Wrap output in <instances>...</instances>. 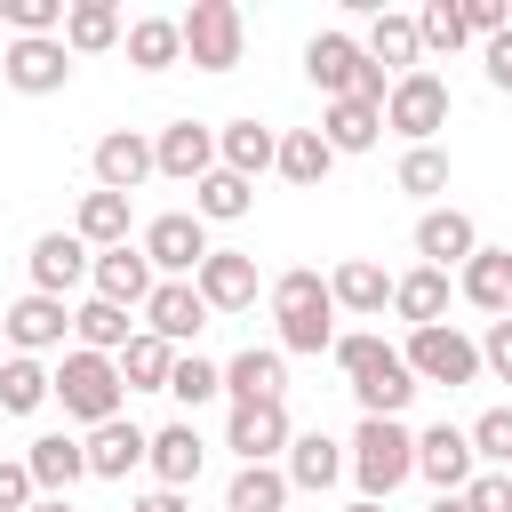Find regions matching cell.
Segmentation results:
<instances>
[{"label": "cell", "mask_w": 512, "mask_h": 512, "mask_svg": "<svg viewBox=\"0 0 512 512\" xmlns=\"http://www.w3.org/2000/svg\"><path fill=\"white\" fill-rule=\"evenodd\" d=\"M280 392H288V352H280V344H264V352L248 344V352L224 360V400H232V408H240V400H280Z\"/></svg>", "instance_id": "21"}, {"label": "cell", "mask_w": 512, "mask_h": 512, "mask_svg": "<svg viewBox=\"0 0 512 512\" xmlns=\"http://www.w3.org/2000/svg\"><path fill=\"white\" fill-rule=\"evenodd\" d=\"M248 208H256V184L232 176V168H216V176L192 184V216H200V224H240Z\"/></svg>", "instance_id": "35"}, {"label": "cell", "mask_w": 512, "mask_h": 512, "mask_svg": "<svg viewBox=\"0 0 512 512\" xmlns=\"http://www.w3.org/2000/svg\"><path fill=\"white\" fill-rule=\"evenodd\" d=\"M0 80H8L16 96H56V88L72 80V48H64V40H8V48H0Z\"/></svg>", "instance_id": "9"}, {"label": "cell", "mask_w": 512, "mask_h": 512, "mask_svg": "<svg viewBox=\"0 0 512 512\" xmlns=\"http://www.w3.org/2000/svg\"><path fill=\"white\" fill-rule=\"evenodd\" d=\"M328 168H336V152H328V136H320V128H280V176H288V184H304V192H312Z\"/></svg>", "instance_id": "40"}, {"label": "cell", "mask_w": 512, "mask_h": 512, "mask_svg": "<svg viewBox=\"0 0 512 512\" xmlns=\"http://www.w3.org/2000/svg\"><path fill=\"white\" fill-rule=\"evenodd\" d=\"M384 128H392V136H408V144H432V136L448 128V80H440L432 64L400 72V80H392V96H384Z\"/></svg>", "instance_id": "5"}, {"label": "cell", "mask_w": 512, "mask_h": 512, "mask_svg": "<svg viewBox=\"0 0 512 512\" xmlns=\"http://www.w3.org/2000/svg\"><path fill=\"white\" fill-rule=\"evenodd\" d=\"M432 512H472V504L464 496H432Z\"/></svg>", "instance_id": "54"}, {"label": "cell", "mask_w": 512, "mask_h": 512, "mask_svg": "<svg viewBox=\"0 0 512 512\" xmlns=\"http://www.w3.org/2000/svg\"><path fill=\"white\" fill-rule=\"evenodd\" d=\"M320 296H328V280H320L312 264H296V272L272 280V312H296V304H320Z\"/></svg>", "instance_id": "45"}, {"label": "cell", "mask_w": 512, "mask_h": 512, "mask_svg": "<svg viewBox=\"0 0 512 512\" xmlns=\"http://www.w3.org/2000/svg\"><path fill=\"white\" fill-rule=\"evenodd\" d=\"M304 80H312L328 104H344V96L384 104V96H392V72L368 64V48H360L352 32H312V40H304Z\"/></svg>", "instance_id": "1"}, {"label": "cell", "mask_w": 512, "mask_h": 512, "mask_svg": "<svg viewBox=\"0 0 512 512\" xmlns=\"http://www.w3.org/2000/svg\"><path fill=\"white\" fill-rule=\"evenodd\" d=\"M288 472L280 464H240L232 480H224V512H288Z\"/></svg>", "instance_id": "33"}, {"label": "cell", "mask_w": 512, "mask_h": 512, "mask_svg": "<svg viewBox=\"0 0 512 512\" xmlns=\"http://www.w3.org/2000/svg\"><path fill=\"white\" fill-rule=\"evenodd\" d=\"M288 400H240L232 416H224V448L240 456V464H280L288 456Z\"/></svg>", "instance_id": "8"}, {"label": "cell", "mask_w": 512, "mask_h": 512, "mask_svg": "<svg viewBox=\"0 0 512 512\" xmlns=\"http://www.w3.org/2000/svg\"><path fill=\"white\" fill-rule=\"evenodd\" d=\"M24 264H32V288H40V296H72V288L96 272V248H88L80 232H40Z\"/></svg>", "instance_id": "14"}, {"label": "cell", "mask_w": 512, "mask_h": 512, "mask_svg": "<svg viewBox=\"0 0 512 512\" xmlns=\"http://www.w3.org/2000/svg\"><path fill=\"white\" fill-rule=\"evenodd\" d=\"M480 368H488L496 384H512V312L488 320V336H480Z\"/></svg>", "instance_id": "48"}, {"label": "cell", "mask_w": 512, "mask_h": 512, "mask_svg": "<svg viewBox=\"0 0 512 512\" xmlns=\"http://www.w3.org/2000/svg\"><path fill=\"white\" fill-rule=\"evenodd\" d=\"M0 336L32 360V352H56L64 336H72V312H64V296H40V288H24L8 312H0Z\"/></svg>", "instance_id": "11"}, {"label": "cell", "mask_w": 512, "mask_h": 512, "mask_svg": "<svg viewBox=\"0 0 512 512\" xmlns=\"http://www.w3.org/2000/svg\"><path fill=\"white\" fill-rule=\"evenodd\" d=\"M144 328H152L160 344L192 352V336L208 328V296H200L192 280H160V288H152V304H144Z\"/></svg>", "instance_id": "16"}, {"label": "cell", "mask_w": 512, "mask_h": 512, "mask_svg": "<svg viewBox=\"0 0 512 512\" xmlns=\"http://www.w3.org/2000/svg\"><path fill=\"white\" fill-rule=\"evenodd\" d=\"M32 512H80V504H72V496H40Z\"/></svg>", "instance_id": "53"}, {"label": "cell", "mask_w": 512, "mask_h": 512, "mask_svg": "<svg viewBox=\"0 0 512 512\" xmlns=\"http://www.w3.org/2000/svg\"><path fill=\"white\" fill-rule=\"evenodd\" d=\"M416 392H424V384L408 376V360H400V352H384L368 376H352V400H360V416H400Z\"/></svg>", "instance_id": "29"}, {"label": "cell", "mask_w": 512, "mask_h": 512, "mask_svg": "<svg viewBox=\"0 0 512 512\" xmlns=\"http://www.w3.org/2000/svg\"><path fill=\"white\" fill-rule=\"evenodd\" d=\"M416 472H424L440 496H464V488H472V472H480L472 432H464V424H432V432H416Z\"/></svg>", "instance_id": "12"}, {"label": "cell", "mask_w": 512, "mask_h": 512, "mask_svg": "<svg viewBox=\"0 0 512 512\" xmlns=\"http://www.w3.org/2000/svg\"><path fill=\"white\" fill-rule=\"evenodd\" d=\"M320 136H328V152H336V160H344V152H368V144L384 136V104L344 96V104H328V112H320Z\"/></svg>", "instance_id": "32"}, {"label": "cell", "mask_w": 512, "mask_h": 512, "mask_svg": "<svg viewBox=\"0 0 512 512\" xmlns=\"http://www.w3.org/2000/svg\"><path fill=\"white\" fill-rule=\"evenodd\" d=\"M464 504H472V512H512V472H472Z\"/></svg>", "instance_id": "49"}, {"label": "cell", "mask_w": 512, "mask_h": 512, "mask_svg": "<svg viewBox=\"0 0 512 512\" xmlns=\"http://www.w3.org/2000/svg\"><path fill=\"white\" fill-rule=\"evenodd\" d=\"M136 248L152 256V272H160V280H192V272L216 256V240H208V224H200L192 208H168V216H152Z\"/></svg>", "instance_id": "7"}, {"label": "cell", "mask_w": 512, "mask_h": 512, "mask_svg": "<svg viewBox=\"0 0 512 512\" xmlns=\"http://www.w3.org/2000/svg\"><path fill=\"white\" fill-rule=\"evenodd\" d=\"M360 48H368V64H384L392 80L424 64V40H416V16H400V8H376V16H368V40H360Z\"/></svg>", "instance_id": "25"}, {"label": "cell", "mask_w": 512, "mask_h": 512, "mask_svg": "<svg viewBox=\"0 0 512 512\" xmlns=\"http://www.w3.org/2000/svg\"><path fill=\"white\" fill-rule=\"evenodd\" d=\"M120 40H128V24H120L112 0H72V16H64V48H72V56H104V48H120Z\"/></svg>", "instance_id": "31"}, {"label": "cell", "mask_w": 512, "mask_h": 512, "mask_svg": "<svg viewBox=\"0 0 512 512\" xmlns=\"http://www.w3.org/2000/svg\"><path fill=\"white\" fill-rule=\"evenodd\" d=\"M32 504H40V488H32L24 456H0V512H32Z\"/></svg>", "instance_id": "47"}, {"label": "cell", "mask_w": 512, "mask_h": 512, "mask_svg": "<svg viewBox=\"0 0 512 512\" xmlns=\"http://www.w3.org/2000/svg\"><path fill=\"white\" fill-rule=\"evenodd\" d=\"M40 400H56V368L8 352V360H0V416H32Z\"/></svg>", "instance_id": "36"}, {"label": "cell", "mask_w": 512, "mask_h": 512, "mask_svg": "<svg viewBox=\"0 0 512 512\" xmlns=\"http://www.w3.org/2000/svg\"><path fill=\"white\" fill-rule=\"evenodd\" d=\"M272 320H280V352H336V296L296 304V312H272Z\"/></svg>", "instance_id": "38"}, {"label": "cell", "mask_w": 512, "mask_h": 512, "mask_svg": "<svg viewBox=\"0 0 512 512\" xmlns=\"http://www.w3.org/2000/svg\"><path fill=\"white\" fill-rule=\"evenodd\" d=\"M168 376H176V344H160L152 328H136V344L120 352V384L128 392H168Z\"/></svg>", "instance_id": "39"}, {"label": "cell", "mask_w": 512, "mask_h": 512, "mask_svg": "<svg viewBox=\"0 0 512 512\" xmlns=\"http://www.w3.org/2000/svg\"><path fill=\"white\" fill-rule=\"evenodd\" d=\"M24 472H32L40 496H72V480H88V440H72V432H40V440L24 448Z\"/></svg>", "instance_id": "20"}, {"label": "cell", "mask_w": 512, "mask_h": 512, "mask_svg": "<svg viewBox=\"0 0 512 512\" xmlns=\"http://www.w3.org/2000/svg\"><path fill=\"white\" fill-rule=\"evenodd\" d=\"M280 472H288V488H336L344 472H352V456H344V440H328V432H296L288 440V456H280Z\"/></svg>", "instance_id": "22"}, {"label": "cell", "mask_w": 512, "mask_h": 512, "mask_svg": "<svg viewBox=\"0 0 512 512\" xmlns=\"http://www.w3.org/2000/svg\"><path fill=\"white\" fill-rule=\"evenodd\" d=\"M152 160H160V176L200 184V176H216V128H208V120H168V128L152 136Z\"/></svg>", "instance_id": "15"}, {"label": "cell", "mask_w": 512, "mask_h": 512, "mask_svg": "<svg viewBox=\"0 0 512 512\" xmlns=\"http://www.w3.org/2000/svg\"><path fill=\"white\" fill-rule=\"evenodd\" d=\"M384 352H392V344H384V336H336V352H328V360H336V368H344V376H368V368H376V360H384Z\"/></svg>", "instance_id": "46"}, {"label": "cell", "mask_w": 512, "mask_h": 512, "mask_svg": "<svg viewBox=\"0 0 512 512\" xmlns=\"http://www.w3.org/2000/svg\"><path fill=\"white\" fill-rule=\"evenodd\" d=\"M176 24H184V56H192L200 72H232V64L248 56V16H240L232 0H192Z\"/></svg>", "instance_id": "4"}, {"label": "cell", "mask_w": 512, "mask_h": 512, "mask_svg": "<svg viewBox=\"0 0 512 512\" xmlns=\"http://www.w3.org/2000/svg\"><path fill=\"white\" fill-rule=\"evenodd\" d=\"M456 296L472 304V312H512V248H480L464 272H456Z\"/></svg>", "instance_id": "27"}, {"label": "cell", "mask_w": 512, "mask_h": 512, "mask_svg": "<svg viewBox=\"0 0 512 512\" xmlns=\"http://www.w3.org/2000/svg\"><path fill=\"white\" fill-rule=\"evenodd\" d=\"M392 312H400L408 328H440V320H448V272H432V264L400 272V280H392Z\"/></svg>", "instance_id": "30"}, {"label": "cell", "mask_w": 512, "mask_h": 512, "mask_svg": "<svg viewBox=\"0 0 512 512\" xmlns=\"http://www.w3.org/2000/svg\"><path fill=\"white\" fill-rule=\"evenodd\" d=\"M144 464H152V480H160V488H192V480H200V464H208V440L192 432V416H184V424H160Z\"/></svg>", "instance_id": "24"}, {"label": "cell", "mask_w": 512, "mask_h": 512, "mask_svg": "<svg viewBox=\"0 0 512 512\" xmlns=\"http://www.w3.org/2000/svg\"><path fill=\"white\" fill-rule=\"evenodd\" d=\"M408 472H416V432L400 416H360V432H352V480H360V496L384 504Z\"/></svg>", "instance_id": "3"}, {"label": "cell", "mask_w": 512, "mask_h": 512, "mask_svg": "<svg viewBox=\"0 0 512 512\" xmlns=\"http://www.w3.org/2000/svg\"><path fill=\"white\" fill-rule=\"evenodd\" d=\"M152 288H160V272H152V256L128 240V248H96V272H88V296H104V304H128V312H144L152 304Z\"/></svg>", "instance_id": "10"}, {"label": "cell", "mask_w": 512, "mask_h": 512, "mask_svg": "<svg viewBox=\"0 0 512 512\" xmlns=\"http://www.w3.org/2000/svg\"><path fill=\"white\" fill-rule=\"evenodd\" d=\"M216 168H232V176H264V168H280V128H264L256 112L248 120H224L216 128Z\"/></svg>", "instance_id": "18"}, {"label": "cell", "mask_w": 512, "mask_h": 512, "mask_svg": "<svg viewBox=\"0 0 512 512\" xmlns=\"http://www.w3.org/2000/svg\"><path fill=\"white\" fill-rule=\"evenodd\" d=\"M144 456H152V432H136L128 416H112V424L88 432V480H128Z\"/></svg>", "instance_id": "23"}, {"label": "cell", "mask_w": 512, "mask_h": 512, "mask_svg": "<svg viewBox=\"0 0 512 512\" xmlns=\"http://www.w3.org/2000/svg\"><path fill=\"white\" fill-rule=\"evenodd\" d=\"M416 40H424V56H456L472 32H464V0H432V8H416Z\"/></svg>", "instance_id": "41"}, {"label": "cell", "mask_w": 512, "mask_h": 512, "mask_svg": "<svg viewBox=\"0 0 512 512\" xmlns=\"http://www.w3.org/2000/svg\"><path fill=\"white\" fill-rule=\"evenodd\" d=\"M464 432H472V456H480V472H512V408H480Z\"/></svg>", "instance_id": "43"}, {"label": "cell", "mask_w": 512, "mask_h": 512, "mask_svg": "<svg viewBox=\"0 0 512 512\" xmlns=\"http://www.w3.org/2000/svg\"><path fill=\"white\" fill-rule=\"evenodd\" d=\"M120 400H128V384H120V360H104V352H64L56 360V408L72 416V424H112L120 416Z\"/></svg>", "instance_id": "2"}, {"label": "cell", "mask_w": 512, "mask_h": 512, "mask_svg": "<svg viewBox=\"0 0 512 512\" xmlns=\"http://www.w3.org/2000/svg\"><path fill=\"white\" fill-rule=\"evenodd\" d=\"M72 232H80L88 248H128V192H80Z\"/></svg>", "instance_id": "37"}, {"label": "cell", "mask_w": 512, "mask_h": 512, "mask_svg": "<svg viewBox=\"0 0 512 512\" xmlns=\"http://www.w3.org/2000/svg\"><path fill=\"white\" fill-rule=\"evenodd\" d=\"M128 512H192V504H184V488H152V496H136Z\"/></svg>", "instance_id": "52"}, {"label": "cell", "mask_w": 512, "mask_h": 512, "mask_svg": "<svg viewBox=\"0 0 512 512\" xmlns=\"http://www.w3.org/2000/svg\"><path fill=\"white\" fill-rule=\"evenodd\" d=\"M464 32L472 40H496V32H512V8L504 0H464Z\"/></svg>", "instance_id": "50"}, {"label": "cell", "mask_w": 512, "mask_h": 512, "mask_svg": "<svg viewBox=\"0 0 512 512\" xmlns=\"http://www.w3.org/2000/svg\"><path fill=\"white\" fill-rule=\"evenodd\" d=\"M400 360H408L416 384H448V392L456 384H480V344L464 328H448V320L440 328H408V352Z\"/></svg>", "instance_id": "6"}, {"label": "cell", "mask_w": 512, "mask_h": 512, "mask_svg": "<svg viewBox=\"0 0 512 512\" xmlns=\"http://www.w3.org/2000/svg\"><path fill=\"white\" fill-rule=\"evenodd\" d=\"M88 168H96V192H128V200H136V184H144V176H160V160H152V136H136V128H112V136H96Z\"/></svg>", "instance_id": "13"}, {"label": "cell", "mask_w": 512, "mask_h": 512, "mask_svg": "<svg viewBox=\"0 0 512 512\" xmlns=\"http://www.w3.org/2000/svg\"><path fill=\"white\" fill-rule=\"evenodd\" d=\"M328 296H336V312H384L392 304V272L376 256H344L328 272Z\"/></svg>", "instance_id": "28"}, {"label": "cell", "mask_w": 512, "mask_h": 512, "mask_svg": "<svg viewBox=\"0 0 512 512\" xmlns=\"http://www.w3.org/2000/svg\"><path fill=\"white\" fill-rule=\"evenodd\" d=\"M136 328H144V320H128V304H104V296L72 304V336H80V352H104V360H120V352L136 344Z\"/></svg>", "instance_id": "26"}, {"label": "cell", "mask_w": 512, "mask_h": 512, "mask_svg": "<svg viewBox=\"0 0 512 512\" xmlns=\"http://www.w3.org/2000/svg\"><path fill=\"white\" fill-rule=\"evenodd\" d=\"M192 288L208 296V312H248V304H256V256H248V248H216V256L192 272Z\"/></svg>", "instance_id": "19"}, {"label": "cell", "mask_w": 512, "mask_h": 512, "mask_svg": "<svg viewBox=\"0 0 512 512\" xmlns=\"http://www.w3.org/2000/svg\"><path fill=\"white\" fill-rule=\"evenodd\" d=\"M400 192L408 200H440L448 192V152L440 144H408L400 152Z\"/></svg>", "instance_id": "42"}, {"label": "cell", "mask_w": 512, "mask_h": 512, "mask_svg": "<svg viewBox=\"0 0 512 512\" xmlns=\"http://www.w3.org/2000/svg\"><path fill=\"white\" fill-rule=\"evenodd\" d=\"M128 64H136V72L184 64V24H176V16H136V24H128Z\"/></svg>", "instance_id": "34"}, {"label": "cell", "mask_w": 512, "mask_h": 512, "mask_svg": "<svg viewBox=\"0 0 512 512\" xmlns=\"http://www.w3.org/2000/svg\"><path fill=\"white\" fill-rule=\"evenodd\" d=\"M344 512H384V504H376V496H352V504H344Z\"/></svg>", "instance_id": "55"}, {"label": "cell", "mask_w": 512, "mask_h": 512, "mask_svg": "<svg viewBox=\"0 0 512 512\" xmlns=\"http://www.w3.org/2000/svg\"><path fill=\"white\" fill-rule=\"evenodd\" d=\"M480 64H488V88H512V32L480 40Z\"/></svg>", "instance_id": "51"}, {"label": "cell", "mask_w": 512, "mask_h": 512, "mask_svg": "<svg viewBox=\"0 0 512 512\" xmlns=\"http://www.w3.org/2000/svg\"><path fill=\"white\" fill-rule=\"evenodd\" d=\"M224 392V368L216 360H200V352H176V376H168V400H184V408H208Z\"/></svg>", "instance_id": "44"}, {"label": "cell", "mask_w": 512, "mask_h": 512, "mask_svg": "<svg viewBox=\"0 0 512 512\" xmlns=\"http://www.w3.org/2000/svg\"><path fill=\"white\" fill-rule=\"evenodd\" d=\"M416 256H424L432 272H448V264L464 272V264L480 256V232H472V216H464V208H424V216H416Z\"/></svg>", "instance_id": "17"}]
</instances>
